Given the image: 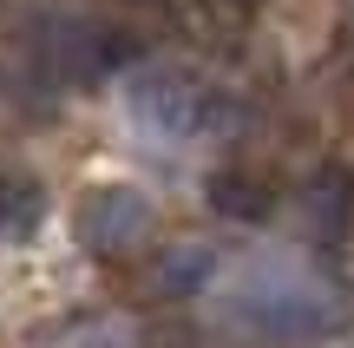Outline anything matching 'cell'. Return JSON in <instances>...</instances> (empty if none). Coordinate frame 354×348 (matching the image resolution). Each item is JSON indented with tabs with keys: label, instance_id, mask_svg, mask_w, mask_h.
Here are the masks:
<instances>
[{
	"label": "cell",
	"instance_id": "cell-5",
	"mask_svg": "<svg viewBox=\"0 0 354 348\" xmlns=\"http://www.w3.org/2000/svg\"><path fill=\"white\" fill-rule=\"evenodd\" d=\"M39 210H46L39 184H26V178H0V244H20V237H33V230H39Z\"/></svg>",
	"mask_w": 354,
	"mask_h": 348
},
{
	"label": "cell",
	"instance_id": "cell-7",
	"mask_svg": "<svg viewBox=\"0 0 354 348\" xmlns=\"http://www.w3.org/2000/svg\"><path fill=\"white\" fill-rule=\"evenodd\" d=\"M59 348H131V322L125 315H86V322L59 329Z\"/></svg>",
	"mask_w": 354,
	"mask_h": 348
},
{
	"label": "cell",
	"instance_id": "cell-1",
	"mask_svg": "<svg viewBox=\"0 0 354 348\" xmlns=\"http://www.w3.org/2000/svg\"><path fill=\"white\" fill-rule=\"evenodd\" d=\"M73 230L92 257H138L158 237V204L138 184H92L73 210Z\"/></svg>",
	"mask_w": 354,
	"mask_h": 348
},
{
	"label": "cell",
	"instance_id": "cell-2",
	"mask_svg": "<svg viewBox=\"0 0 354 348\" xmlns=\"http://www.w3.org/2000/svg\"><path fill=\"white\" fill-rule=\"evenodd\" d=\"M125 112L145 138H197L216 125V99L203 86H190L184 73H165V66L125 79Z\"/></svg>",
	"mask_w": 354,
	"mask_h": 348
},
{
	"label": "cell",
	"instance_id": "cell-6",
	"mask_svg": "<svg viewBox=\"0 0 354 348\" xmlns=\"http://www.w3.org/2000/svg\"><path fill=\"white\" fill-rule=\"evenodd\" d=\"M210 204L223 210V217H263L269 210V191L256 178H236V171H223V178L210 184Z\"/></svg>",
	"mask_w": 354,
	"mask_h": 348
},
{
	"label": "cell",
	"instance_id": "cell-4",
	"mask_svg": "<svg viewBox=\"0 0 354 348\" xmlns=\"http://www.w3.org/2000/svg\"><path fill=\"white\" fill-rule=\"evenodd\" d=\"M210 276H216V244H203V237H171L145 263L151 296H197V289H210Z\"/></svg>",
	"mask_w": 354,
	"mask_h": 348
},
{
	"label": "cell",
	"instance_id": "cell-3",
	"mask_svg": "<svg viewBox=\"0 0 354 348\" xmlns=\"http://www.w3.org/2000/svg\"><path fill=\"white\" fill-rule=\"evenodd\" d=\"M236 315L256 322L263 336H308V329L328 322V296H322V283H308V276L256 270L250 289L236 296Z\"/></svg>",
	"mask_w": 354,
	"mask_h": 348
}]
</instances>
